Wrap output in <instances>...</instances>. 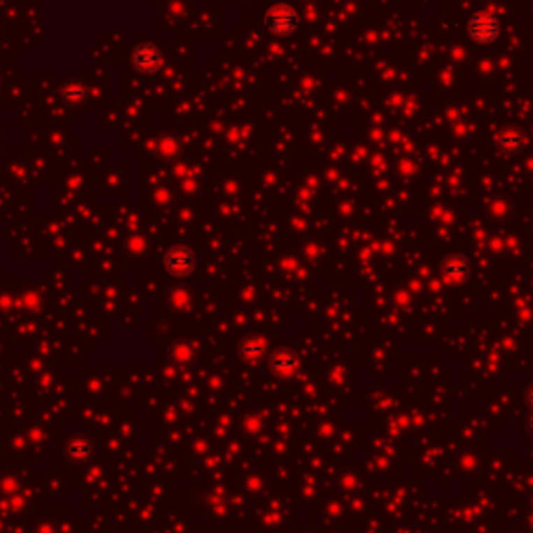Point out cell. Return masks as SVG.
<instances>
[{
	"label": "cell",
	"mask_w": 533,
	"mask_h": 533,
	"mask_svg": "<svg viewBox=\"0 0 533 533\" xmlns=\"http://www.w3.org/2000/svg\"><path fill=\"white\" fill-rule=\"evenodd\" d=\"M65 101H67V103H80V101H84V90H82L78 84L69 86V88L65 90Z\"/></svg>",
	"instance_id": "obj_10"
},
{
	"label": "cell",
	"mask_w": 533,
	"mask_h": 533,
	"mask_svg": "<svg viewBox=\"0 0 533 533\" xmlns=\"http://www.w3.org/2000/svg\"><path fill=\"white\" fill-rule=\"evenodd\" d=\"M527 429H530V431L533 433V413L530 415V419H527Z\"/></svg>",
	"instance_id": "obj_12"
},
{
	"label": "cell",
	"mask_w": 533,
	"mask_h": 533,
	"mask_svg": "<svg viewBox=\"0 0 533 533\" xmlns=\"http://www.w3.org/2000/svg\"><path fill=\"white\" fill-rule=\"evenodd\" d=\"M439 271L448 282H465L471 275V261L465 254H454L439 265Z\"/></svg>",
	"instance_id": "obj_5"
},
{
	"label": "cell",
	"mask_w": 533,
	"mask_h": 533,
	"mask_svg": "<svg viewBox=\"0 0 533 533\" xmlns=\"http://www.w3.org/2000/svg\"><path fill=\"white\" fill-rule=\"evenodd\" d=\"M298 365H300V358L290 348H282L269 358V369L271 373H277V375H290L298 369Z\"/></svg>",
	"instance_id": "obj_6"
},
{
	"label": "cell",
	"mask_w": 533,
	"mask_h": 533,
	"mask_svg": "<svg viewBox=\"0 0 533 533\" xmlns=\"http://www.w3.org/2000/svg\"><path fill=\"white\" fill-rule=\"evenodd\" d=\"M502 34V21L492 10H477L467 19V36L479 46H490L498 42Z\"/></svg>",
	"instance_id": "obj_2"
},
{
	"label": "cell",
	"mask_w": 533,
	"mask_h": 533,
	"mask_svg": "<svg viewBox=\"0 0 533 533\" xmlns=\"http://www.w3.org/2000/svg\"><path fill=\"white\" fill-rule=\"evenodd\" d=\"M300 13L288 4V2H275L267 8L265 17H263V25L265 29L275 36V38H290L300 29Z\"/></svg>",
	"instance_id": "obj_1"
},
{
	"label": "cell",
	"mask_w": 533,
	"mask_h": 533,
	"mask_svg": "<svg viewBox=\"0 0 533 533\" xmlns=\"http://www.w3.org/2000/svg\"><path fill=\"white\" fill-rule=\"evenodd\" d=\"M163 265L165 269L173 275V277H188L194 273L196 269V252L190 248V246H184V244H177V246H171L167 252H165V258H163Z\"/></svg>",
	"instance_id": "obj_3"
},
{
	"label": "cell",
	"mask_w": 533,
	"mask_h": 533,
	"mask_svg": "<svg viewBox=\"0 0 533 533\" xmlns=\"http://www.w3.org/2000/svg\"><path fill=\"white\" fill-rule=\"evenodd\" d=\"M527 402H530V407L533 409V390H530V394H527Z\"/></svg>",
	"instance_id": "obj_13"
},
{
	"label": "cell",
	"mask_w": 533,
	"mask_h": 533,
	"mask_svg": "<svg viewBox=\"0 0 533 533\" xmlns=\"http://www.w3.org/2000/svg\"><path fill=\"white\" fill-rule=\"evenodd\" d=\"M161 61L163 54L154 44H140L131 54V63L138 71H156Z\"/></svg>",
	"instance_id": "obj_4"
},
{
	"label": "cell",
	"mask_w": 533,
	"mask_h": 533,
	"mask_svg": "<svg viewBox=\"0 0 533 533\" xmlns=\"http://www.w3.org/2000/svg\"><path fill=\"white\" fill-rule=\"evenodd\" d=\"M496 146H498L500 152H504L509 156H515V154L523 152V148L527 146V140L519 129H504V131L498 133Z\"/></svg>",
	"instance_id": "obj_7"
},
{
	"label": "cell",
	"mask_w": 533,
	"mask_h": 533,
	"mask_svg": "<svg viewBox=\"0 0 533 533\" xmlns=\"http://www.w3.org/2000/svg\"><path fill=\"white\" fill-rule=\"evenodd\" d=\"M240 354L246 360H261L267 354V344L261 337H246L240 344Z\"/></svg>",
	"instance_id": "obj_9"
},
{
	"label": "cell",
	"mask_w": 533,
	"mask_h": 533,
	"mask_svg": "<svg viewBox=\"0 0 533 533\" xmlns=\"http://www.w3.org/2000/svg\"><path fill=\"white\" fill-rule=\"evenodd\" d=\"M94 441L88 437H71L65 444V454L71 462H88L94 456Z\"/></svg>",
	"instance_id": "obj_8"
},
{
	"label": "cell",
	"mask_w": 533,
	"mask_h": 533,
	"mask_svg": "<svg viewBox=\"0 0 533 533\" xmlns=\"http://www.w3.org/2000/svg\"><path fill=\"white\" fill-rule=\"evenodd\" d=\"M171 356H173V358H175L177 363H184V360H188V358H190L192 354H190V352L186 350V344H184V342H177V344H175V346L171 348Z\"/></svg>",
	"instance_id": "obj_11"
}]
</instances>
